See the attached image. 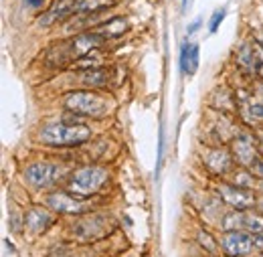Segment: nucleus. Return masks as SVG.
Wrapping results in <instances>:
<instances>
[{"instance_id": "nucleus-22", "label": "nucleus", "mask_w": 263, "mask_h": 257, "mask_svg": "<svg viewBox=\"0 0 263 257\" xmlns=\"http://www.w3.org/2000/svg\"><path fill=\"white\" fill-rule=\"evenodd\" d=\"M235 187H241V189H253V185H255V180H253V172L249 174V172H245V170H237L235 172Z\"/></svg>"}, {"instance_id": "nucleus-27", "label": "nucleus", "mask_w": 263, "mask_h": 257, "mask_svg": "<svg viewBox=\"0 0 263 257\" xmlns=\"http://www.w3.org/2000/svg\"><path fill=\"white\" fill-rule=\"evenodd\" d=\"M257 146H259V152L263 154V132L257 136Z\"/></svg>"}, {"instance_id": "nucleus-3", "label": "nucleus", "mask_w": 263, "mask_h": 257, "mask_svg": "<svg viewBox=\"0 0 263 257\" xmlns=\"http://www.w3.org/2000/svg\"><path fill=\"white\" fill-rule=\"evenodd\" d=\"M65 107L71 114L85 116V118H105L111 109V103L105 96L91 89H79V91H69L65 96Z\"/></svg>"}, {"instance_id": "nucleus-9", "label": "nucleus", "mask_w": 263, "mask_h": 257, "mask_svg": "<svg viewBox=\"0 0 263 257\" xmlns=\"http://www.w3.org/2000/svg\"><path fill=\"white\" fill-rule=\"evenodd\" d=\"M75 4H77V0H55L53 6L39 19V23L43 27H51L55 23H61L65 19H71L73 14H77Z\"/></svg>"}, {"instance_id": "nucleus-19", "label": "nucleus", "mask_w": 263, "mask_h": 257, "mask_svg": "<svg viewBox=\"0 0 263 257\" xmlns=\"http://www.w3.org/2000/svg\"><path fill=\"white\" fill-rule=\"evenodd\" d=\"M245 229L253 235L263 233V215L261 213H245Z\"/></svg>"}, {"instance_id": "nucleus-20", "label": "nucleus", "mask_w": 263, "mask_h": 257, "mask_svg": "<svg viewBox=\"0 0 263 257\" xmlns=\"http://www.w3.org/2000/svg\"><path fill=\"white\" fill-rule=\"evenodd\" d=\"M251 47H253V73L263 79V45L259 41H253Z\"/></svg>"}, {"instance_id": "nucleus-4", "label": "nucleus", "mask_w": 263, "mask_h": 257, "mask_svg": "<svg viewBox=\"0 0 263 257\" xmlns=\"http://www.w3.org/2000/svg\"><path fill=\"white\" fill-rule=\"evenodd\" d=\"M107 170L101 168V166H81L77 168L69 180H67V191L73 194V196H79V198H85V196H91L101 191V187L107 182Z\"/></svg>"}, {"instance_id": "nucleus-25", "label": "nucleus", "mask_w": 263, "mask_h": 257, "mask_svg": "<svg viewBox=\"0 0 263 257\" xmlns=\"http://www.w3.org/2000/svg\"><path fill=\"white\" fill-rule=\"evenodd\" d=\"M29 6H33V8H41L43 4H45V0H25Z\"/></svg>"}, {"instance_id": "nucleus-7", "label": "nucleus", "mask_w": 263, "mask_h": 257, "mask_svg": "<svg viewBox=\"0 0 263 257\" xmlns=\"http://www.w3.org/2000/svg\"><path fill=\"white\" fill-rule=\"evenodd\" d=\"M233 158L237 160L239 166L243 168H251L255 162L259 160V146H257V140H253V136L249 134H241L233 140Z\"/></svg>"}, {"instance_id": "nucleus-10", "label": "nucleus", "mask_w": 263, "mask_h": 257, "mask_svg": "<svg viewBox=\"0 0 263 257\" xmlns=\"http://www.w3.org/2000/svg\"><path fill=\"white\" fill-rule=\"evenodd\" d=\"M47 203H49V207L53 211H57V213H69V215H79V213H83L87 209L85 203L77 200L73 194H67L63 191H57V193L49 194Z\"/></svg>"}, {"instance_id": "nucleus-5", "label": "nucleus", "mask_w": 263, "mask_h": 257, "mask_svg": "<svg viewBox=\"0 0 263 257\" xmlns=\"http://www.w3.org/2000/svg\"><path fill=\"white\" fill-rule=\"evenodd\" d=\"M67 174L65 166L53 162H33L25 170V180L34 189H51Z\"/></svg>"}, {"instance_id": "nucleus-1", "label": "nucleus", "mask_w": 263, "mask_h": 257, "mask_svg": "<svg viewBox=\"0 0 263 257\" xmlns=\"http://www.w3.org/2000/svg\"><path fill=\"white\" fill-rule=\"evenodd\" d=\"M103 36L96 31L79 32L73 39L61 41L57 45H53L47 53H45V63L49 67H67L71 63H77L79 59H83L85 55L98 51L103 45Z\"/></svg>"}, {"instance_id": "nucleus-17", "label": "nucleus", "mask_w": 263, "mask_h": 257, "mask_svg": "<svg viewBox=\"0 0 263 257\" xmlns=\"http://www.w3.org/2000/svg\"><path fill=\"white\" fill-rule=\"evenodd\" d=\"M114 4H116V0H77L75 10H77V14H89V12H101Z\"/></svg>"}, {"instance_id": "nucleus-11", "label": "nucleus", "mask_w": 263, "mask_h": 257, "mask_svg": "<svg viewBox=\"0 0 263 257\" xmlns=\"http://www.w3.org/2000/svg\"><path fill=\"white\" fill-rule=\"evenodd\" d=\"M231 164H233V158L225 148H213L204 154V166L215 174H225L231 168Z\"/></svg>"}, {"instance_id": "nucleus-23", "label": "nucleus", "mask_w": 263, "mask_h": 257, "mask_svg": "<svg viewBox=\"0 0 263 257\" xmlns=\"http://www.w3.org/2000/svg\"><path fill=\"white\" fill-rule=\"evenodd\" d=\"M223 19H225V8H219V10H215V14H213V19H211V25H209V31L217 32L219 25L223 23Z\"/></svg>"}, {"instance_id": "nucleus-26", "label": "nucleus", "mask_w": 263, "mask_h": 257, "mask_svg": "<svg viewBox=\"0 0 263 257\" xmlns=\"http://www.w3.org/2000/svg\"><path fill=\"white\" fill-rule=\"evenodd\" d=\"M198 25H200V21H195V23H193V25H191V27H189V34H191V32H195L198 29Z\"/></svg>"}, {"instance_id": "nucleus-16", "label": "nucleus", "mask_w": 263, "mask_h": 257, "mask_svg": "<svg viewBox=\"0 0 263 257\" xmlns=\"http://www.w3.org/2000/svg\"><path fill=\"white\" fill-rule=\"evenodd\" d=\"M128 29V23H126V19H122V16H111V19H107V23L105 25H99L96 27L93 31L101 34L103 39H111V36H120V34H124Z\"/></svg>"}, {"instance_id": "nucleus-21", "label": "nucleus", "mask_w": 263, "mask_h": 257, "mask_svg": "<svg viewBox=\"0 0 263 257\" xmlns=\"http://www.w3.org/2000/svg\"><path fill=\"white\" fill-rule=\"evenodd\" d=\"M198 245L204 249V251H209V253H217L219 251V245H217V241L213 239V235L211 233H206V231H198Z\"/></svg>"}, {"instance_id": "nucleus-24", "label": "nucleus", "mask_w": 263, "mask_h": 257, "mask_svg": "<svg viewBox=\"0 0 263 257\" xmlns=\"http://www.w3.org/2000/svg\"><path fill=\"white\" fill-rule=\"evenodd\" d=\"M251 172H253L255 176L263 178V158H259V160H257L255 164H253V166H251Z\"/></svg>"}, {"instance_id": "nucleus-18", "label": "nucleus", "mask_w": 263, "mask_h": 257, "mask_svg": "<svg viewBox=\"0 0 263 257\" xmlns=\"http://www.w3.org/2000/svg\"><path fill=\"white\" fill-rule=\"evenodd\" d=\"M223 229L225 231H241V229H245V213L243 211H231L227 213L225 217H223Z\"/></svg>"}, {"instance_id": "nucleus-15", "label": "nucleus", "mask_w": 263, "mask_h": 257, "mask_svg": "<svg viewBox=\"0 0 263 257\" xmlns=\"http://www.w3.org/2000/svg\"><path fill=\"white\" fill-rule=\"evenodd\" d=\"M79 79L83 85L87 87H99V85H105L107 79H109V71L105 67H96V69H83L79 73Z\"/></svg>"}, {"instance_id": "nucleus-12", "label": "nucleus", "mask_w": 263, "mask_h": 257, "mask_svg": "<svg viewBox=\"0 0 263 257\" xmlns=\"http://www.w3.org/2000/svg\"><path fill=\"white\" fill-rule=\"evenodd\" d=\"M239 103L245 109V114H249L253 120L263 122V85L255 87L253 91L245 94L243 97H239Z\"/></svg>"}, {"instance_id": "nucleus-28", "label": "nucleus", "mask_w": 263, "mask_h": 257, "mask_svg": "<svg viewBox=\"0 0 263 257\" xmlns=\"http://www.w3.org/2000/svg\"><path fill=\"white\" fill-rule=\"evenodd\" d=\"M255 207H257V211H259V213H261V215H263V196H261V198H257V203H255Z\"/></svg>"}, {"instance_id": "nucleus-8", "label": "nucleus", "mask_w": 263, "mask_h": 257, "mask_svg": "<svg viewBox=\"0 0 263 257\" xmlns=\"http://www.w3.org/2000/svg\"><path fill=\"white\" fill-rule=\"evenodd\" d=\"M217 193L221 196V200H225L229 207L237 209V211L251 209L257 203L255 194L249 193V189H241V187H235V185H225L223 182V185L217 187Z\"/></svg>"}, {"instance_id": "nucleus-13", "label": "nucleus", "mask_w": 263, "mask_h": 257, "mask_svg": "<svg viewBox=\"0 0 263 257\" xmlns=\"http://www.w3.org/2000/svg\"><path fill=\"white\" fill-rule=\"evenodd\" d=\"M51 223H53V215L43 207H34L25 217V225L29 227V231H33V233L45 231Z\"/></svg>"}, {"instance_id": "nucleus-14", "label": "nucleus", "mask_w": 263, "mask_h": 257, "mask_svg": "<svg viewBox=\"0 0 263 257\" xmlns=\"http://www.w3.org/2000/svg\"><path fill=\"white\" fill-rule=\"evenodd\" d=\"M180 65H182V73L186 75H195L198 69V47L195 43H184L182 45V53H180Z\"/></svg>"}, {"instance_id": "nucleus-6", "label": "nucleus", "mask_w": 263, "mask_h": 257, "mask_svg": "<svg viewBox=\"0 0 263 257\" xmlns=\"http://www.w3.org/2000/svg\"><path fill=\"white\" fill-rule=\"evenodd\" d=\"M221 247L229 257H247L255 249V237L249 231H227L221 237Z\"/></svg>"}, {"instance_id": "nucleus-2", "label": "nucleus", "mask_w": 263, "mask_h": 257, "mask_svg": "<svg viewBox=\"0 0 263 257\" xmlns=\"http://www.w3.org/2000/svg\"><path fill=\"white\" fill-rule=\"evenodd\" d=\"M91 138V130L81 124H69V122H53L45 124L39 130L36 140L51 148H63V146H81Z\"/></svg>"}]
</instances>
